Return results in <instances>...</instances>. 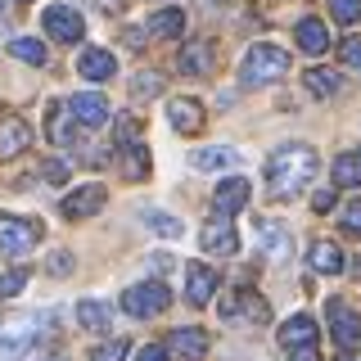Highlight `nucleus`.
I'll use <instances>...</instances> for the list:
<instances>
[{
	"mask_svg": "<svg viewBox=\"0 0 361 361\" xmlns=\"http://www.w3.org/2000/svg\"><path fill=\"white\" fill-rule=\"evenodd\" d=\"M316 172H321L316 149H312V145H302V140H289V145H280V149L267 158V195L285 203L293 195H302V190L312 185Z\"/></svg>",
	"mask_w": 361,
	"mask_h": 361,
	"instance_id": "1",
	"label": "nucleus"
},
{
	"mask_svg": "<svg viewBox=\"0 0 361 361\" xmlns=\"http://www.w3.org/2000/svg\"><path fill=\"white\" fill-rule=\"evenodd\" d=\"M41 338H54V312L5 316L0 321V361H23Z\"/></svg>",
	"mask_w": 361,
	"mask_h": 361,
	"instance_id": "2",
	"label": "nucleus"
},
{
	"mask_svg": "<svg viewBox=\"0 0 361 361\" xmlns=\"http://www.w3.org/2000/svg\"><path fill=\"white\" fill-rule=\"evenodd\" d=\"M285 73H289V54L280 50V45H271V41H257L240 63V82L244 86H271Z\"/></svg>",
	"mask_w": 361,
	"mask_h": 361,
	"instance_id": "3",
	"label": "nucleus"
},
{
	"mask_svg": "<svg viewBox=\"0 0 361 361\" xmlns=\"http://www.w3.org/2000/svg\"><path fill=\"white\" fill-rule=\"evenodd\" d=\"M45 240V221L18 217V212H0V253L5 257H27Z\"/></svg>",
	"mask_w": 361,
	"mask_h": 361,
	"instance_id": "4",
	"label": "nucleus"
},
{
	"mask_svg": "<svg viewBox=\"0 0 361 361\" xmlns=\"http://www.w3.org/2000/svg\"><path fill=\"white\" fill-rule=\"evenodd\" d=\"M167 307H172V289L163 280H145V285H131L122 293V312L135 316V321H149V316L167 312Z\"/></svg>",
	"mask_w": 361,
	"mask_h": 361,
	"instance_id": "5",
	"label": "nucleus"
},
{
	"mask_svg": "<svg viewBox=\"0 0 361 361\" xmlns=\"http://www.w3.org/2000/svg\"><path fill=\"white\" fill-rule=\"evenodd\" d=\"M41 27L50 32V41H59V45H77L86 37V23H82V14H77L73 5H50L41 14Z\"/></svg>",
	"mask_w": 361,
	"mask_h": 361,
	"instance_id": "6",
	"label": "nucleus"
},
{
	"mask_svg": "<svg viewBox=\"0 0 361 361\" xmlns=\"http://www.w3.org/2000/svg\"><path fill=\"white\" fill-rule=\"evenodd\" d=\"M77 127H82V122H77V113H73V104H68V99H54V104L45 109V140H50V145L73 149V145L82 140V135H77Z\"/></svg>",
	"mask_w": 361,
	"mask_h": 361,
	"instance_id": "7",
	"label": "nucleus"
},
{
	"mask_svg": "<svg viewBox=\"0 0 361 361\" xmlns=\"http://www.w3.org/2000/svg\"><path fill=\"white\" fill-rule=\"evenodd\" d=\"M212 63H217V45L203 41V37L185 41V45H180V54H176V73L180 77H208Z\"/></svg>",
	"mask_w": 361,
	"mask_h": 361,
	"instance_id": "8",
	"label": "nucleus"
},
{
	"mask_svg": "<svg viewBox=\"0 0 361 361\" xmlns=\"http://www.w3.org/2000/svg\"><path fill=\"white\" fill-rule=\"evenodd\" d=\"M217 285H221V276L208 262H185V302L190 307H208Z\"/></svg>",
	"mask_w": 361,
	"mask_h": 361,
	"instance_id": "9",
	"label": "nucleus"
},
{
	"mask_svg": "<svg viewBox=\"0 0 361 361\" xmlns=\"http://www.w3.org/2000/svg\"><path fill=\"white\" fill-rule=\"evenodd\" d=\"M199 244H203V253H212V257H235V248H240V235H235L231 217H212V221H203Z\"/></svg>",
	"mask_w": 361,
	"mask_h": 361,
	"instance_id": "10",
	"label": "nucleus"
},
{
	"mask_svg": "<svg viewBox=\"0 0 361 361\" xmlns=\"http://www.w3.org/2000/svg\"><path fill=\"white\" fill-rule=\"evenodd\" d=\"M167 122H172L176 135H199L208 113H203V104L195 95H180V99H167Z\"/></svg>",
	"mask_w": 361,
	"mask_h": 361,
	"instance_id": "11",
	"label": "nucleus"
},
{
	"mask_svg": "<svg viewBox=\"0 0 361 361\" xmlns=\"http://www.w3.org/2000/svg\"><path fill=\"white\" fill-rule=\"evenodd\" d=\"M208 348H212V338H208V330H199V325H180V330L167 334V353L180 357V361L208 357Z\"/></svg>",
	"mask_w": 361,
	"mask_h": 361,
	"instance_id": "12",
	"label": "nucleus"
},
{
	"mask_svg": "<svg viewBox=\"0 0 361 361\" xmlns=\"http://www.w3.org/2000/svg\"><path fill=\"white\" fill-rule=\"evenodd\" d=\"M221 316H231V321H248V325H267L271 321V307H267V298H257V293H231V298L221 302Z\"/></svg>",
	"mask_w": 361,
	"mask_h": 361,
	"instance_id": "13",
	"label": "nucleus"
},
{
	"mask_svg": "<svg viewBox=\"0 0 361 361\" xmlns=\"http://www.w3.org/2000/svg\"><path fill=\"white\" fill-rule=\"evenodd\" d=\"M104 203H109V190L99 185V180H90V185H77L73 195L63 199V217H73V221L77 217H95Z\"/></svg>",
	"mask_w": 361,
	"mask_h": 361,
	"instance_id": "14",
	"label": "nucleus"
},
{
	"mask_svg": "<svg viewBox=\"0 0 361 361\" xmlns=\"http://www.w3.org/2000/svg\"><path fill=\"white\" fill-rule=\"evenodd\" d=\"M257 244H262V253L271 257V262H285V257L293 253V231L285 221H257Z\"/></svg>",
	"mask_w": 361,
	"mask_h": 361,
	"instance_id": "15",
	"label": "nucleus"
},
{
	"mask_svg": "<svg viewBox=\"0 0 361 361\" xmlns=\"http://www.w3.org/2000/svg\"><path fill=\"white\" fill-rule=\"evenodd\" d=\"M330 334H334L343 348H357V343H361V316L348 307L343 298H330Z\"/></svg>",
	"mask_w": 361,
	"mask_h": 361,
	"instance_id": "16",
	"label": "nucleus"
},
{
	"mask_svg": "<svg viewBox=\"0 0 361 361\" xmlns=\"http://www.w3.org/2000/svg\"><path fill=\"white\" fill-rule=\"evenodd\" d=\"M32 149V127L23 118H14V113H9V118H0V158H18V154H27Z\"/></svg>",
	"mask_w": 361,
	"mask_h": 361,
	"instance_id": "17",
	"label": "nucleus"
},
{
	"mask_svg": "<svg viewBox=\"0 0 361 361\" xmlns=\"http://www.w3.org/2000/svg\"><path fill=\"white\" fill-rule=\"evenodd\" d=\"M248 195H253V185H248L244 176H226L217 185V195H212V208H217V217H235L248 203Z\"/></svg>",
	"mask_w": 361,
	"mask_h": 361,
	"instance_id": "18",
	"label": "nucleus"
},
{
	"mask_svg": "<svg viewBox=\"0 0 361 361\" xmlns=\"http://www.w3.org/2000/svg\"><path fill=\"white\" fill-rule=\"evenodd\" d=\"M235 167H240V149H231V145H212V149L190 154V172H235Z\"/></svg>",
	"mask_w": 361,
	"mask_h": 361,
	"instance_id": "19",
	"label": "nucleus"
},
{
	"mask_svg": "<svg viewBox=\"0 0 361 361\" xmlns=\"http://www.w3.org/2000/svg\"><path fill=\"white\" fill-rule=\"evenodd\" d=\"M307 267L316 271V276H338L348 262H343V248H338L334 240H312V248H307Z\"/></svg>",
	"mask_w": 361,
	"mask_h": 361,
	"instance_id": "20",
	"label": "nucleus"
},
{
	"mask_svg": "<svg viewBox=\"0 0 361 361\" xmlns=\"http://www.w3.org/2000/svg\"><path fill=\"white\" fill-rule=\"evenodd\" d=\"M68 104H73V113H77L82 127H104V122H109V99L99 95V90H82V95H73Z\"/></svg>",
	"mask_w": 361,
	"mask_h": 361,
	"instance_id": "21",
	"label": "nucleus"
},
{
	"mask_svg": "<svg viewBox=\"0 0 361 361\" xmlns=\"http://www.w3.org/2000/svg\"><path fill=\"white\" fill-rule=\"evenodd\" d=\"M276 334H280V348H285V353H293V348H316V321L312 316H289Z\"/></svg>",
	"mask_w": 361,
	"mask_h": 361,
	"instance_id": "22",
	"label": "nucleus"
},
{
	"mask_svg": "<svg viewBox=\"0 0 361 361\" xmlns=\"http://www.w3.org/2000/svg\"><path fill=\"white\" fill-rule=\"evenodd\" d=\"M77 73H82L86 82H109V77L118 73V59H113L109 50H95V45H90V50L77 54Z\"/></svg>",
	"mask_w": 361,
	"mask_h": 361,
	"instance_id": "23",
	"label": "nucleus"
},
{
	"mask_svg": "<svg viewBox=\"0 0 361 361\" xmlns=\"http://www.w3.org/2000/svg\"><path fill=\"white\" fill-rule=\"evenodd\" d=\"M77 325L90 330V334H109L113 330V307L99 302V298H82L77 302Z\"/></svg>",
	"mask_w": 361,
	"mask_h": 361,
	"instance_id": "24",
	"label": "nucleus"
},
{
	"mask_svg": "<svg viewBox=\"0 0 361 361\" xmlns=\"http://www.w3.org/2000/svg\"><path fill=\"white\" fill-rule=\"evenodd\" d=\"M293 37H298V45L307 54H325V50H330V27H325L321 18H302L298 27H293Z\"/></svg>",
	"mask_w": 361,
	"mask_h": 361,
	"instance_id": "25",
	"label": "nucleus"
},
{
	"mask_svg": "<svg viewBox=\"0 0 361 361\" xmlns=\"http://www.w3.org/2000/svg\"><path fill=\"white\" fill-rule=\"evenodd\" d=\"M302 82H307V90H312L316 99H334L338 90H343V77L330 73V68H307V77H302Z\"/></svg>",
	"mask_w": 361,
	"mask_h": 361,
	"instance_id": "26",
	"label": "nucleus"
},
{
	"mask_svg": "<svg viewBox=\"0 0 361 361\" xmlns=\"http://www.w3.org/2000/svg\"><path fill=\"white\" fill-rule=\"evenodd\" d=\"M149 27H154V37H180L185 32V9H176V5L158 9V14H149Z\"/></svg>",
	"mask_w": 361,
	"mask_h": 361,
	"instance_id": "27",
	"label": "nucleus"
},
{
	"mask_svg": "<svg viewBox=\"0 0 361 361\" xmlns=\"http://www.w3.org/2000/svg\"><path fill=\"white\" fill-rule=\"evenodd\" d=\"M118 158H122L127 180H145V176H149V149H145V145H127V149H118Z\"/></svg>",
	"mask_w": 361,
	"mask_h": 361,
	"instance_id": "28",
	"label": "nucleus"
},
{
	"mask_svg": "<svg viewBox=\"0 0 361 361\" xmlns=\"http://www.w3.org/2000/svg\"><path fill=\"white\" fill-rule=\"evenodd\" d=\"M334 185H348V190L361 185V149L334 158Z\"/></svg>",
	"mask_w": 361,
	"mask_h": 361,
	"instance_id": "29",
	"label": "nucleus"
},
{
	"mask_svg": "<svg viewBox=\"0 0 361 361\" xmlns=\"http://www.w3.org/2000/svg\"><path fill=\"white\" fill-rule=\"evenodd\" d=\"M163 86H167V77H163V73H154V68H145V73H135V77H131V99L163 95Z\"/></svg>",
	"mask_w": 361,
	"mask_h": 361,
	"instance_id": "30",
	"label": "nucleus"
},
{
	"mask_svg": "<svg viewBox=\"0 0 361 361\" xmlns=\"http://www.w3.org/2000/svg\"><path fill=\"white\" fill-rule=\"evenodd\" d=\"M9 54L23 63H50V50H45L41 41H32V37H14L9 41Z\"/></svg>",
	"mask_w": 361,
	"mask_h": 361,
	"instance_id": "31",
	"label": "nucleus"
},
{
	"mask_svg": "<svg viewBox=\"0 0 361 361\" xmlns=\"http://www.w3.org/2000/svg\"><path fill=\"white\" fill-rule=\"evenodd\" d=\"M145 226H149L154 235H163V240H180V235H185V226L176 217H167V212H158V208H145Z\"/></svg>",
	"mask_w": 361,
	"mask_h": 361,
	"instance_id": "32",
	"label": "nucleus"
},
{
	"mask_svg": "<svg viewBox=\"0 0 361 361\" xmlns=\"http://www.w3.org/2000/svg\"><path fill=\"white\" fill-rule=\"evenodd\" d=\"M113 135H118V149H127V145H140V118H131V113L113 118Z\"/></svg>",
	"mask_w": 361,
	"mask_h": 361,
	"instance_id": "33",
	"label": "nucleus"
},
{
	"mask_svg": "<svg viewBox=\"0 0 361 361\" xmlns=\"http://www.w3.org/2000/svg\"><path fill=\"white\" fill-rule=\"evenodd\" d=\"M127 353H131L127 338H109V343H95V348H90V361H127Z\"/></svg>",
	"mask_w": 361,
	"mask_h": 361,
	"instance_id": "34",
	"label": "nucleus"
},
{
	"mask_svg": "<svg viewBox=\"0 0 361 361\" xmlns=\"http://www.w3.org/2000/svg\"><path fill=\"white\" fill-rule=\"evenodd\" d=\"M27 267H14V271H5V276H0V298H18L23 289H27Z\"/></svg>",
	"mask_w": 361,
	"mask_h": 361,
	"instance_id": "35",
	"label": "nucleus"
},
{
	"mask_svg": "<svg viewBox=\"0 0 361 361\" xmlns=\"http://www.w3.org/2000/svg\"><path fill=\"white\" fill-rule=\"evenodd\" d=\"M41 180H45V185H63V180H68V163H63V158H45V163H41Z\"/></svg>",
	"mask_w": 361,
	"mask_h": 361,
	"instance_id": "36",
	"label": "nucleus"
},
{
	"mask_svg": "<svg viewBox=\"0 0 361 361\" xmlns=\"http://www.w3.org/2000/svg\"><path fill=\"white\" fill-rule=\"evenodd\" d=\"M330 14L338 23H361V0H330Z\"/></svg>",
	"mask_w": 361,
	"mask_h": 361,
	"instance_id": "37",
	"label": "nucleus"
},
{
	"mask_svg": "<svg viewBox=\"0 0 361 361\" xmlns=\"http://www.w3.org/2000/svg\"><path fill=\"white\" fill-rule=\"evenodd\" d=\"M338 221H343V231H348V235H361V199L343 203V208H338Z\"/></svg>",
	"mask_w": 361,
	"mask_h": 361,
	"instance_id": "38",
	"label": "nucleus"
},
{
	"mask_svg": "<svg viewBox=\"0 0 361 361\" xmlns=\"http://www.w3.org/2000/svg\"><path fill=\"white\" fill-rule=\"evenodd\" d=\"M338 59H343L348 68H361V37H348L343 45H338Z\"/></svg>",
	"mask_w": 361,
	"mask_h": 361,
	"instance_id": "39",
	"label": "nucleus"
},
{
	"mask_svg": "<svg viewBox=\"0 0 361 361\" xmlns=\"http://www.w3.org/2000/svg\"><path fill=\"white\" fill-rule=\"evenodd\" d=\"M330 208H338L334 190H316V195H312V212H321V217H325V212H330Z\"/></svg>",
	"mask_w": 361,
	"mask_h": 361,
	"instance_id": "40",
	"label": "nucleus"
},
{
	"mask_svg": "<svg viewBox=\"0 0 361 361\" xmlns=\"http://www.w3.org/2000/svg\"><path fill=\"white\" fill-rule=\"evenodd\" d=\"M172 353H167V343H145L140 353H135V361H167Z\"/></svg>",
	"mask_w": 361,
	"mask_h": 361,
	"instance_id": "41",
	"label": "nucleus"
},
{
	"mask_svg": "<svg viewBox=\"0 0 361 361\" xmlns=\"http://www.w3.org/2000/svg\"><path fill=\"white\" fill-rule=\"evenodd\" d=\"M50 271H54V276H63V271H73V257H68V253H54V257H50Z\"/></svg>",
	"mask_w": 361,
	"mask_h": 361,
	"instance_id": "42",
	"label": "nucleus"
},
{
	"mask_svg": "<svg viewBox=\"0 0 361 361\" xmlns=\"http://www.w3.org/2000/svg\"><path fill=\"white\" fill-rule=\"evenodd\" d=\"M289 361H321V357H316V348H293Z\"/></svg>",
	"mask_w": 361,
	"mask_h": 361,
	"instance_id": "43",
	"label": "nucleus"
},
{
	"mask_svg": "<svg viewBox=\"0 0 361 361\" xmlns=\"http://www.w3.org/2000/svg\"><path fill=\"white\" fill-rule=\"evenodd\" d=\"M95 5H99V9H109V14H113V9H122V0H95Z\"/></svg>",
	"mask_w": 361,
	"mask_h": 361,
	"instance_id": "44",
	"label": "nucleus"
},
{
	"mask_svg": "<svg viewBox=\"0 0 361 361\" xmlns=\"http://www.w3.org/2000/svg\"><path fill=\"white\" fill-rule=\"evenodd\" d=\"M334 361H361V353H338Z\"/></svg>",
	"mask_w": 361,
	"mask_h": 361,
	"instance_id": "45",
	"label": "nucleus"
},
{
	"mask_svg": "<svg viewBox=\"0 0 361 361\" xmlns=\"http://www.w3.org/2000/svg\"><path fill=\"white\" fill-rule=\"evenodd\" d=\"M18 5H32V0H18Z\"/></svg>",
	"mask_w": 361,
	"mask_h": 361,
	"instance_id": "46",
	"label": "nucleus"
}]
</instances>
